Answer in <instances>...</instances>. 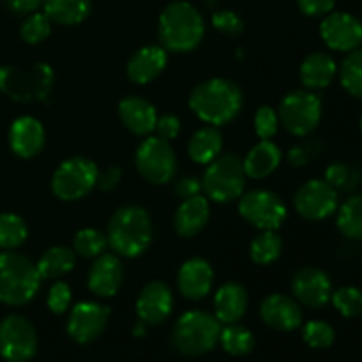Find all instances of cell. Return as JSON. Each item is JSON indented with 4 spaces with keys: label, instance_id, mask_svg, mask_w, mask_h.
Segmentation results:
<instances>
[{
    "label": "cell",
    "instance_id": "obj_39",
    "mask_svg": "<svg viewBox=\"0 0 362 362\" xmlns=\"http://www.w3.org/2000/svg\"><path fill=\"white\" fill-rule=\"evenodd\" d=\"M334 329L324 320H311L303 329L304 343L308 346H311V349H329L334 343Z\"/></svg>",
    "mask_w": 362,
    "mask_h": 362
},
{
    "label": "cell",
    "instance_id": "obj_41",
    "mask_svg": "<svg viewBox=\"0 0 362 362\" xmlns=\"http://www.w3.org/2000/svg\"><path fill=\"white\" fill-rule=\"evenodd\" d=\"M279 126L278 112L271 106H260L255 113V131H257L258 138L262 140H271L276 134Z\"/></svg>",
    "mask_w": 362,
    "mask_h": 362
},
{
    "label": "cell",
    "instance_id": "obj_25",
    "mask_svg": "<svg viewBox=\"0 0 362 362\" xmlns=\"http://www.w3.org/2000/svg\"><path fill=\"white\" fill-rule=\"evenodd\" d=\"M247 310V292L239 283H225L216 292L214 311L221 324H237Z\"/></svg>",
    "mask_w": 362,
    "mask_h": 362
},
{
    "label": "cell",
    "instance_id": "obj_7",
    "mask_svg": "<svg viewBox=\"0 0 362 362\" xmlns=\"http://www.w3.org/2000/svg\"><path fill=\"white\" fill-rule=\"evenodd\" d=\"M243 159L235 154H219L209 163L202 179V191L216 204H230L240 198L246 187Z\"/></svg>",
    "mask_w": 362,
    "mask_h": 362
},
{
    "label": "cell",
    "instance_id": "obj_43",
    "mask_svg": "<svg viewBox=\"0 0 362 362\" xmlns=\"http://www.w3.org/2000/svg\"><path fill=\"white\" fill-rule=\"evenodd\" d=\"M212 25L214 28H218L219 32L228 35H239L244 30V21L233 11H218V13L212 14Z\"/></svg>",
    "mask_w": 362,
    "mask_h": 362
},
{
    "label": "cell",
    "instance_id": "obj_19",
    "mask_svg": "<svg viewBox=\"0 0 362 362\" xmlns=\"http://www.w3.org/2000/svg\"><path fill=\"white\" fill-rule=\"evenodd\" d=\"M214 283V271L205 258L194 257L184 262L177 274L180 293L189 300H200L209 296Z\"/></svg>",
    "mask_w": 362,
    "mask_h": 362
},
{
    "label": "cell",
    "instance_id": "obj_28",
    "mask_svg": "<svg viewBox=\"0 0 362 362\" xmlns=\"http://www.w3.org/2000/svg\"><path fill=\"white\" fill-rule=\"evenodd\" d=\"M223 151V136L216 126H207L198 129L191 136L187 144V152L189 158L198 165H209L214 161Z\"/></svg>",
    "mask_w": 362,
    "mask_h": 362
},
{
    "label": "cell",
    "instance_id": "obj_11",
    "mask_svg": "<svg viewBox=\"0 0 362 362\" xmlns=\"http://www.w3.org/2000/svg\"><path fill=\"white\" fill-rule=\"evenodd\" d=\"M239 214L255 228L278 230L285 223L288 211L276 193L253 189L240 194Z\"/></svg>",
    "mask_w": 362,
    "mask_h": 362
},
{
    "label": "cell",
    "instance_id": "obj_35",
    "mask_svg": "<svg viewBox=\"0 0 362 362\" xmlns=\"http://www.w3.org/2000/svg\"><path fill=\"white\" fill-rule=\"evenodd\" d=\"M28 228L16 214H0V250H16L27 240Z\"/></svg>",
    "mask_w": 362,
    "mask_h": 362
},
{
    "label": "cell",
    "instance_id": "obj_32",
    "mask_svg": "<svg viewBox=\"0 0 362 362\" xmlns=\"http://www.w3.org/2000/svg\"><path fill=\"white\" fill-rule=\"evenodd\" d=\"M283 240L276 230H262L250 244V257L257 265H269L281 255Z\"/></svg>",
    "mask_w": 362,
    "mask_h": 362
},
{
    "label": "cell",
    "instance_id": "obj_34",
    "mask_svg": "<svg viewBox=\"0 0 362 362\" xmlns=\"http://www.w3.org/2000/svg\"><path fill=\"white\" fill-rule=\"evenodd\" d=\"M219 343H221L226 354L240 357L247 356L255 349V336L253 332L247 331L243 325L228 324V327L221 329Z\"/></svg>",
    "mask_w": 362,
    "mask_h": 362
},
{
    "label": "cell",
    "instance_id": "obj_29",
    "mask_svg": "<svg viewBox=\"0 0 362 362\" xmlns=\"http://www.w3.org/2000/svg\"><path fill=\"white\" fill-rule=\"evenodd\" d=\"M42 9L49 21L59 25H78L88 18L90 0H42Z\"/></svg>",
    "mask_w": 362,
    "mask_h": 362
},
{
    "label": "cell",
    "instance_id": "obj_49",
    "mask_svg": "<svg viewBox=\"0 0 362 362\" xmlns=\"http://www.w3.org/2000/svg\"><path fill=\"white\" fill-rule=\"evenodd\" d=\"M6 4L14 13L32 14L39 9V6H42V0H6Z\"/></svg>",
    "mask_w": 362,
    "mask_h": 362
},
{
    "label": "cell",
    "instance_id": "obj_17",
    "mask_svg": "<svg viewBox=\"0 0 362 362\" xmlns=\"http://www.w3.org/2000/svg\"><path fill=\"white\" fill-rule=\"evenodd\" d=\"M173 310V293L163 281H151L144 286L136 300V313L147 325H159Z\"/></svg>",
    "mask_w": 362,
    "mask_h": 362
},
{
    "label": "cell",
    "instance_id": "obj_27",
    "mask_svg": "<svg viewBox=\"0 0 362 362\" xmlns=\"http://www.w3.org/2000/svg\"><path fill=\"white\" fill-rule=\"evenodd\" d=\"M281 163V151L271 140H262L255 145L244 158V172L250 179H265L271 175Z\"/></svg>",
    "mask_w": 362,
    "mask_h": 362
},
{
    "label": "cell",
    "instance_id": "obj_42",
    "mask_svg": "<svg viewBox=\"0 0 362 362\" xmlns=\"http://www.w3.org/2000/svg\"><path fill=\"white\" fill-rule=\"evenodd\" d=\"M71 288L67 283L57 281L53 283V286L48 292V299H46V304H48V310L55 315L66 313L67 308L71 306Z\"/></svg>",
    "mask_w": 362,
    "mask_h": 362
},
{
    "label": "cell",
    "instance_id": "obj_45",
    "mask_svg": "<svg viewBox=\"0 0 362 362\" xmlns=\"http://www.w3.org/2000/svg\"><path fill=\"white\" fill-rule=\"evenodd\" d=\"M154 131L158 133L159 138H163V140H166V141L173 140V138L179 136V133H180L179 117L172 115V113L158 117V122H156Z\"/></svg>",
    "mask_w": 362,
    "mask_h": 362
},
{
    "label": "cell",
    "instance_id": "obj_48",
    "mask_svg": "<svg viewBox=\"0 0 362 362\" xmlns=\"http://www.w3.org/2000/svg\"><path fill=\"white\" fill-rule=\"evenodd\" d=\"M120 177H122V172H120L119 166H110V168H106L105 172L99 173L98 186L101 187L103 191L115 189L117 184L120 182Z\"/></svg>",
    "mask_w": 362,
    "mask_h": 362
},
{
    "label": "cell",
    "instance_id": "obj_47",
    "mask_svg": "<svg viewBox=\"0 0 362 362\" xmlns=\"http://www.w3.org/2000/svg\"><path fill=\"white\" fill-rule=\"evenodd\" d=\"M173 191L179 198L186 200V198L197 197L202 193V180H198L197 177H182L180 180H177Z\"/></svg>",
    "mask_w": 362,
    "mask_h": 362
},
{
    "label": "cell",
    "instance_id": "obj_21",
    "mask_svg": "<svg viewBox=\"0 0 362 362\" xmlns=\"http://www.w3.org/2000/svg\"><path fill=\"white\" fill-rule=\"evenodd\" d=\"M45 127L35 117L23 115L11 124L9 145L20 158L30 159L37 156L45 147Z\"/></svg>",
    "mask_w": 362,
    "mask_h": 362
},
{
    "label": "cell",
    "instance_id": "obj_2",
    "mask_svg": "<svg viewBox=\"0 0 362 362\" xmlns=\"http://www.w3.org/2000/svg\"><path fill=\"white\" fill-rule=\"evenodd\" d=\"M159 41L168 52L187 53L197 48L205 34L200 11L189 2H173L159 16Z\"/></svg>",
    "mask_w": 362,
    "mask_h": 362
},
{
    "label": "cell",
    "instance_id": "obj_5",
    "mask_svg": "<svg viewBox=\"0 0 362 362\" xmlns=\"http://www.w3.org/2000/svg\"><path fill=\"white\" fill-rule=\"evenodd\" d=\"M55 83V73L45 62L0 67V90L18 103L45 101Z\"/></svg>",
    "mask_w": 362,
    "mask_h": 362
},
{
    "label": "cell",
    "instance_id": "obj_15",
    "mask_svg": "<svg viewBox=\"0 0 362 362\" xmlns=\"http://www.w3.org/2000/svg\"><path fill=\"white\" fill-rule=\"evenodd\" d=\"M110 318V308L99 303H80L71 310L67 332L80 345L94 341L103 334Z\"/></svg>",
    "mask_w": 362,
    "mask_h": 362
},
{
    "label": "cell",
    "instance_id": "obj_51",
    "mask_svg": "<svg viewBox=\"0 0 362 362\" xmlns=\"http://www.w3.org/2000/svg\"><path fill=\"white\" fill-rule=\"evenodd\" d=\"M361 131H362V117H361Z\"/></svg>",
    "mask_w": 362,
    "mask_h": 362
},
{
    "label": "cell",
    "instance_id": "obj_9",
    "mask_svg": "<svg viewBox=\"0 0 362 362\" xmlns=\"http://www.w3.org/2000/svg\"><path fill=\"white\" fill-rule=\"evenodd\" d=\"M279 122L293 136H308L322 119V101L311 90H293L279 103Z\"/></svg>",
    "mask_w": 362,
    "mask_h": 362
},
{
    "label": "cell",
    "instance_id": "obj_12",
    "mask_svg": "<svg viewBox=\"0 0 362 362\" xmlns=\"http://www.w3.org/2000/svg\"><path fill=\"white\" fill-rule=\"evenodd\" d=\"M37 334L30 322L9 315L0 322V356L7 362H27L35 356Z\"/></svg>",
    "mask_w": 362,
    "mask_h": 362
},
{
    "label": "cell",
    "instance_id": "obj_33",
    "mask_svg": "<svg viewBox=\"0 0 362 362\" xmlns=\"http://www.w3.org/2000/svg\"><path fill=\"white\" fill-rule=\"evenodd\" d=\"M343 88L354 98L362 99V48L354 49L338 67Z\"/></svg>",
    "mask_w": 362,
    "mask_h": 362
},
{
    "label": "cell",
    "instance_id": "obj_44",
    "mask_svg": "<svg viewBox=\"0 0 362 362\" xmlns=\"http://www.w3.org/2000/svg\"><path fill=\"white\" fill-rule=\"evenodd\" d=\"M320 152V144L317 141H306V144H299L296 147L290 148L288 152V163L296 168L308 165V163L313 161L315 158Z\"/></svg>",
    "mask_w": 362,
    "mask_h": 362
},
{
    "label": "cell",
    "instance_id": "obj_23",
    "mask_svg": "<svg viewBox=\"0 0 362 362\" xmlns=\"http://www.w3.org/2000/svg\"><path fill=\"white\" fill-rule=\"evenodd\" d=\"M209 218H211L209 200L202 194H197V197L186 198L179 205L175 216H173V228H175L177 235L191 239L205 228Z\"/></svg>",
    "mask_w": 362,
    "mask_h": 362
},
{
    "label": "cell",
    "instance_id": "obj_13",
    "mask_svg": "<svg viewBox=\"0 0 362 362\" xmlns=\"http://www.w3.org/2000/svg\"><path fill=\"white\" fill-rule=\"evenodd\" d=\"M293 207L308 221H322L338 211V191L322 179H311L297 189Z\"/></svg>",
    "mask_w": 362,
    "mask_h": 362
},
{
    "label": "cell",
    "instance_id": "obj_16",
    "mask_svg": "<svg viewBox=\"0 0 362 362\" xmlns=\"http://www.w3.org/2000/svg\"><path fill=\"white\" fill-rule=\"evenodd\" d=\"M292 293L297 303L308 308H324L331 300L332 283L327 272L317 267H304L292 279Z\"/></svg>",
    "mask_w": 362,
    "mask_h": 362
},
{
    "label": "cell",
    "instance_id": "obj_1",
    "mask_svg": "<svg viewBox=\"0 0 362 362\" xmlns=\"http://www.w3.org/2000/svg\"><path fill=\"white\" fill-rule=\"evenodd\" d=\"M243 90L225 78H211L191 90L189 108L194 115L211 126L232 122L243 110Z\"/></svg>",
    "mask_w": 362,
    "mask_h": 362
},
{
    "label": "cell",
    "instance_id": "obj_8",
    "mask_svg": "<svg viewBox=\"0 0 362 362\" xmlns=\"http://www.w3.org/2000/svg\"><path fill=\"white\" fill-rule=\"evenodd\" d=\"M99 170L87 158H69L60 163L52 177V189L64 202H76L87 197L98 184Z\"/></svg>",
    "mask_w": 362,
    "mask_h": 362
},
{
    "label": "cell",
    "instance_id": "obj_38",
    "mask_svg": "<svg viewBox=\"0 0 362 362\" xmlns=\"http://www.w3.org/2000/svg\"><path fill=\"white\" fill-rule=\"evenodd\" d=\"M332 304L346 318H356L362 315V290L356 286H343L332 292Z\"/></svg>",
    "mask_w": 362,
    "mask_h": 362
},
{
    "label": "cell",
    "instance_id": "obj_31",
    "mask_svg": "<svg viewBox=\"0 0 362 362\" xmlns=\"http://www.w3.org/2000/svg\"><path fill=\"white\" fill-rule=\"evenodd\" d=\"M336 225L346 239L362 240V194L346 198L345 204L338 207Z\"/></svg>",
    "mask_w": 362,
    "mask_h": 362
},
{
    "label": "cell",
    "instance_id": "obj_14",
    "mask_svg": "<svg viewBox=\"0 0 362 362\" xmlns=\"http://www.w3.org/2000/svg\"><path fill=\"white\" fill-rule=\"evenodd\" d=\"M320 35L325 45L334 52L350 53L361 48L362 45V23L349 13L325 14L320 25Z\"/></svg>",
    "mask_w": 362,
    "mask_h": 362
},
{
    "label": "cell",
    "instance_id": "obj_10",
    "mask_svg": "<svg viewBox=\"0 0 362 362\" xmlns=\"http://www.w3.org/2000/svg\"><path fill=\"white\" fill-rule=\"evenodd\" d=\"M134 163L147 182L166 184L177 173V156L170 141L159 136H147L136 148Z\"/></svg>",
    "mask_w": 362,
    "mask_h": 362
},
{
    "label": "cell",
    "instance_id": "obj_3",
    "mask_svg": "<svg viewBox=\"0 0 362 362\" xmlns=\"http://www.w3.org/2000/svg\"><path fill=\"white\" fill-rule=\"evenodd\" d=\"M108 246L117 257L136 258L147 251L152 240L151 216L138 205L120 207L112 216L106 232Z\"/></svg>",
    "mask_w": 362,
    "mask_h": 362
},
{
    "label": "cell",
    "instance_id": "obj_6",
    "mask_svg": "<svg viewBox=\"0 0 362 362\" xmlns=\"http://www.w3.org/2000/svg\"><path fill=\"white\" fill-rule=\"evenodd\" d=\"M221 322L205 311H187L177 320L172 343L177 352L197 357L211 352L219 343Z\"/></svg>",
    "mask_w": 362,
    "mask_h": 362
},
{
    "label": "cell",
    "instance_id": "obj_30",
    "mask_svg": "<svg viewBox=\"0 0 362 362\" xmlns=\"http://www.w3.org/2000/svg\"><path fill=\"white\" fill-rule=\"evenodd\" d=\"M35 265H37L41 279L62 278L64 274H67V272H71L74 269V265H76V255L69 247H49L48 251H45V255L39 258V262Z\"/></svg>",
    "mask_w": 362,
    "mask_h": 362
},
{
    "label": "cell",
    "instance_id": "obj_50",
    "mask_svg": "<svg viewBox=\"0 0 362 362\" xmlns=\"http://www.w3.org/2000/svg\"><path fill=\"white\" fill-rule=\"evenodd\" d=\"M145 325H147V324H145V322H141V320L138 322V324L134 325L133 334L138 336V338H141V336H145Z\"/></svg>",
    "mask_w": 362,
    "mask_h": 362
},
{
    "label": "cell",
    "instance_id": "obj_22",
    "mask_svg": "<svg viewBox=\"0 0 362 362\" xmlns=\"http://www.w3.org/2000/svg\"><path fill=\"white\" fill-rule=\"evenodd\" d=\"M166 64H168V53L163 46H144L134 52L127 62V76L133 83L147 85L165 71Z\"/></svg>",
    "mask_w": 362,
    "mask_h": 362
},
{
    "label": "cell",
    "instance_id": "obj_20",
    "mask_svg": "<svg viewBox=\"0 0 362 362\" xmlns=\"http://www.w3.org/2000/svg\"><path fill=\"white\" fill-rule=\"evenodd\" d=\"M124 279V269L117 255L103 253L95 257L88 269V288L99 297H113L119 292Z\"/></svg>",
    "mask_w": 362,
    "mask_h": 362
},
{
    "label": "cell",
    "instance_id": "obj_18",
    "mask_svg": "<svg viewBox=\"0 0 362 362\" xmlns=\"http://www.w3.org/2000/svg\"><path fill=\"white\" fill-rule=\"evenodd\" d=\"M260 317L265 324L276 331H296L303 324V310L293 297L272 293L260 304Z\"/></svg>",
    "mask_w": 362,
    "mask_h": 362
},
{
    "label": "cell",
    "instance_id": "obj_37",
    "mask_svg": "<svg viewBox=\"0 0 362 362\" xmlns=\"http://www.w3.org/2000/svg\"><path fill=\"white\" fill-rule=\"evenodd\" d=\"M325 182L331 187H334L338 193H350L359 184V172L354 170L352 166L346 163H332L327 170H325Z\"/></svg>",
    "mask_w": 362,
    "mask_h": 362
},
{
    "label": "cell",
    "instance_id": "obj_26",
    "mask_svg": "<svg viewBox=\"0 0 362 362\" xmlns=\"http://www.w3.org/2000/svg\"><path fill=\"white\" fill-rule=\"evenodd\" d=\"M299 74L300 81L308 90H320L332 83L338 74V66L329 53L315 52L303 60Z\"/></svg>",
    "mask_w": 362,
    "mask_h": 362
},
{
    "label": "cell",
    "instance_id": "obj_4",
    "mask_svg": "<svg viewBox=\"0 0 362 362\" xmlns=\"http://www.w3.org/2000/svg\"><path fill=\"white\" fill-rule=\"evenodd\" d=\"M41 286L37 265L14 251L0 253V303L21 306L30 303Z\"/></svg>",
    "mask_w": 362,
    "mask_h": 362
},
{
    "label": "cell",
    "instance_id": "obj_46",
    "mask_svg": "<svg viewBox=\"0 0 362 362\" xmlns=\"http://www.w3.org/2000/svg\"><path fill=\"white\" fill-rule=\"evenodd\" d=\"M297 4L306 16H325L334 9L336 0H297Z\"/></svg>",
    "mask_w": 362,
    "mask_h": 362
},
{
    "label": "cell",
    "instance_id": "obj_24",
    "mask_svg": "<svg viewBox=\"0 0 362 362\" xmlns=\"http://www.w3.org/2000/svg\"><path fill=\"white\" fill-rule=\"evenodd\" d=\"M120 122L136 136H148L158 122V112L154 105L138 95H129L119 103Z\"/></svg>",
    "mask_w": 362,
    "mask_h": 362
},
{
    "label": "cell",
    "instance_id": "obj_36",
    "mask_svg": "<svg viewBox=\"0 0 362 362\" xmlns=\"http://www.w3.org/2000/svg\"><path fill=\"white\" fill-rule=\"evenodd\" d=\"M74 253L80 255L83 258H95L99 255L105 253L106 246H108V239L105 233L94 228H83L74 235L73 240Z\"/></svg>",
    "mask_w": 362,
    "mask_h": 362
},
{
    "label": "cell",
    "instance_id": "obj_40",
    "mask_svg": "<svg viewBox=\"0 0 362 362\" xmlns=\"http://www.w3.org/2000/svg\"><path fill=\"white\" fill-rule=\"evenodd\" d=\"M52 32V21L45 13H32L21 25V39L28 45L42 42Z\"/></svg>",
    "mask_w": 362,
    "mask_h": 362
}]
</instances>
